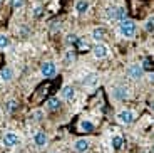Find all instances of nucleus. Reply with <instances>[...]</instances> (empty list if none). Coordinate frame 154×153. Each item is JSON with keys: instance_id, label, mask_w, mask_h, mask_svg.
<instances>
[{"instance_id": "nucleus-16", "label": "nucleus", "mask_w": 154, "mask_h": 153, "mask_svg": "<svg viewBox=\"0 0 154 153\" xmlns=\"http://www.w3.org/2000/svg\"><path fill=\"white\" fill-rule=\"evenodd\" d=\"M59 106H60V101H59V98H50V99L47 101V108H49L50 111L59 109Z\"/></svg>"}, {"instance_id": "nucleus-24", "label": "nucleus", "mask_w": 154, "mask_h": 153, "mask_svg": "<svg viewBox=\"0 0 154 153\" xmlns=\"http://www.w3.org/2000/svg\"><path fill=\"white\" fill-rule=\"evenodd\" d=\"M75 47H77V49H85V50H87V49H89V44L85 42V41H82L81 37H79V41H77Z\"/></svg>"}, {"instance_id": "nucleus-15", "label": "nucleus", "mask_w": 154, "mask_h": 153, "mask_svg": "<svg viewBox=\"0 0 154 153\" xmlns=\"http://www.w3.org/2000/svg\"><path fill=\"white\" fill-rule=\"evenodd\" d=\"M75 10H77V14H85L89 10V2L87 0H79L75 4Z\"/></svg>"}, {"instance_id": "nucleus-22", "label": "nucleus", "mask_w": 154, "mask_h": 153, "mask_svg": "<svg viewBox=\"0 0 154 153\" xmlns=\"http://www.w3.org/2000/svg\"><path fill=\"white\" fill-rule=\"evenodd\" d=\"M141 67H143L144 73H151V71H152V64H151V59H144V62L141 64Z\"/></svg>"}, {"instance_id": "nucleus-5", "label": "nucleus", "mask_w": 154, "mask_h": 153, "mask_svg": "<svg viewBox=\"0 0 154 153\" xmlns=\"http://www.w3.org/2000/svg\"><path fill=\"white\" fill-rule=\"evenodd\" d=\"M2 143H4L5 146H8V148H12V146H17V145L20 143V138L17 136L15 133L8 131V133L4 135V138H2Z\"/></svg>"}, {"instance_id": "nucleus-1", "label": "nucleus", "mask_w": 154, "mask_h": 153, "mask_svg": "<svg viewBox=\"0 0 154 153\" xmlns=\"http://www.w3.org/2000/svg\"><path fill=\"white\" fill-rule=\"evenodd\" d=\"M119 34L122 35V37H126V39H132L136 35V22L134 20H129V19L121 20Z\"/></svg>"}, {"instance_id": "nucleus-28", "label": "nucleus", "mask_w": 154, "mask_h": 153, "mask_svg": "<svg viewBox=\"0 0 154 153\" xmlns=\"http://www.w3.org/2000/svg\"><path fill=\"white\" fill-rule=\"evenodd\" d=\"M40 10H42V8H40V7H37V8H35V12H34V14H35V15H40Z\"/></svg>"}, {"instance_id": "nucleus-12", "label": "nucleus", "mask_w": 154, "mask_h": 153, "mask_svg": "<svg viewBox=\"0 0 154 153\" xmlns=\"http://www.w3.org/2000/svg\"><path fill=\"white\" fill-rule=\"evenodd\" d=\"M106 35H107V31H106L104 27H96V29L92 31V39L97 41V42H100Z\"/></svg>"}, {"instance_id": "nucleus-9", "label": "nucleus", "mask_w": 154, "mask_h": 153, "mask_svg": "<svg viewBox=\"0 0 154 153\" xmlns=\"http://www.w3.org/2000/svg\"><path fill=\"white\" fill-rule=\"evenodd\" d=\"M82 84L85 86V88H96L97 84H99V76H97L96 73H91L85 76V79L82 81Z\"/></svg>"}, {"instance_id": "nucleus-3", "label": "nucleus", "mask_w": 154, "mask_h": 153, "mask_svg": "<svg viewBox=\"0 0 154 153\" xmlns=\"http://www.w3.org/2000/svg\"><path fill=\"white\" fill-rule=\"evenodd\" d=\"M134 119H136V115H134V111H131V109H124L117 115V121L121 125H131Z\"/></svg>"}, {"instance_id": "nucleus-25", "label": "nucleus", "mask_w": 154, "mask_h": 153, "mask_svg": "<svg viewBox=\"0 0 154 153\" xmlns=\"http://www.w3.org/2000/svg\"><path fill=\"white\" fill-rule=\"evenodd\" d=\"M75 59V52L74 50H67V54H66V61L67 62H70V61H74Z\"/></svg>"}, {"instance_id": "nucleus-7", "label": "nucleus", "mask_w": 154, "mask_h": 153, "mask_svg": "<svg viewBox=\"0 0 154 153\" xmlns=\"http://www.w3.org/2000/svg\"><path fill=\"white\" fill-rule=\"evenodd\" d=\"M127 74H129L131 79H141L144 71H143V67H141V64H132V66L127 67Z\"/></svg>"}, {"instance_id": "nucleus-2", "label": "nucleus", "mask_w": 154, "mask_h": 153, "mask_svg": "<svg viewBox=\"0 0 154 153\" xmlns=\"http://www.w3.org/2000/svg\"><path fill=\"white\" fill-rule=\"evenodd\" d=\"M126 17V8L124 7H109L107 8V19L109 20H124Z\"/></svg>"}, {"instance_id": "nucleus-10", "label": "nucleus", "mask_w": 154, "mask_h": 153, "mask_svg": "<svg viewBox=\"0 0 154 153\" xmlns=\"http://www.w3.org/2000/svg\"><path fill=\"white\" fill-rule=\"evenodd\" d=\"M34 143L38 148H44V146L47 145V135L44 133V131H37V133L34 135Z\"/></svg>"}, {"instance_id": "nucleus-13", "label": "nucleus", "mask_w": 154, "mask_h": 153, "mask_svg": "<svg viewBox=\"0 0 154 153\" xmlns=\"http://www.w3.org/2000/svg\"><path fill=\"white\" fill-rule=\"evenodd\" d=\"M62 96H64V99H66V101L72 103L74 98H75V91H74L72 86H66V88L62 89Z\"/></svg>"}, {"instance_id": "nucleus-18", "label": "nucleus", "mask_w": 154, "mask_h": 153, "mask_svg": "<svg viewBox=\"0 0 154 153\" xmlns=\"http://www.w3.org/2000/svg\"><path fill=\"white\" fill-rule=\"evenodd\" d=\"M8 44H10V39H8V35L0 34V49H7Z\"/></svg>"}, {"instance_id": "nucleus-23", "label": "nucleus", "mask_w": 154, "mask_h": 153, "mask_svg": "<svg viewBox=\"0 0 154 153\" xmlns=\"http://www.w3.org/2000/svg\"><path fill=\"white\" fill-rule=\"evenodd\" d=\"M152 27H154V19H152V17H149V19L144 22V29H146L147 32H152Z\"/></svg>"}, {"instance_id": "nucleus-21", "label": "nucleus", "mask_w": 154, "mask_h": 153, "mask_svg": "<svg viewBox=\"0 0 154 153\" xmlns=\"http://www.w3.org/2000/svg\"><path fill=\"white\" fill-rule=\"evenodd\" d=\"M94 125L91 121H87V119H84V121H81V130L82 131H92Z\"/></svg>"}, {"instance_id": "nucleus-6", "label": "nucleus", "mask_w": 154, "mask_h": 153, "mask_svg": "<svg viewBox=\"0 0 154 153\" xmlns=\"http://www.w3.org/2000/svg\"><path fill=\"white\" fill-rule=\"evenodd\" d=\"M112 98L117 101H124L129 98V89L126 86H117V88L112 89Z\"/></svg>"}, {"instance_id": "nucleus-4", "label": "nucleus", "mask_w": 154, "mask_h": 153, "mask_svg": "<svg viewBox=\"0 0 154 153\" xmlns=\"http://www.w3.org/2000/svg\"><path fill=\"white\" fill-rule=\"evenodd\" d=\"M92 54H94V57H97V59H104L109 56V47L102 42H97L92 47Z\"/></svg>"}, {"instance_id": "nucleus-20", "label": "nucleus", "mask_w": 154, "mask_h": 153, "mask_svg": "<svg viewBox=\"0 0 154 153\" xmlns=\"http://www.w3.org/2000/svg\"><path fill=\"white\" fill-rule=\"evenodd\" d=\"M77 41H79V37H77L75 34H69L66 37V44H67V46H75Z\"/></svg>"}, {"instance_id": "nucleus-14", "label": "nucleus", "mask_w": 154, "mask_h": 153, "mask_svg": "<svg viewBox=\"0 0 154 153\" xmlns=\"http://www.w3.org/2000/svg\"><path fill=\"white\" fill-rule=\"evenodd\" d=\"M74 148H75V151L79 153H84L89 150V142L87 140H84V138H81V140H77L75 143H74Z\"/></svg>"}, {"instance_id": "nucleus-27", "label": "nucleus", "mask_w": 154, "mask_h": 153, "mask_svg": "<svg viewBox=\"0 0 154 153\" xmlns=\"http://www.w3.org/2000/svg\"><path fill=\"white\" fill-rule=\"evenodd\" d=\"M34 116H35V119H42V113H40V111H37Z\"/></svg>"}, {"instance_id": "nucleus-11", "label": "nucleus", "mask_w": 154, "mask_h": 153, "mask_svg": "<svg viewBox=\"0 0 154 153\" xmlns=\"http://www.w3.org/2000/svg\"><path fill=\"white\" fill-rule=\"evenodd\" d=\"M14 76H15V73H14V69H12V67H4L2 71H0V79L5 81V83L12 81V79H14Z\"/></svg>"}, {"instance_id": "nucleus-19", "label": "nucleus", "mask_w": 154, "mask_h": 153, "mask_svg": "<svg viewBox=\"0 0 154 153\" xmlns=\"http://www.w3.org/2000/svg\"><path fill=\"white\" fill-rule=\"evenodd\" d=\"M15 109H17V101H14V99L7 101V104H5V111H7V113H14Z\"/></svg>"}, {"instance_id": "nucleus-26", "label": "nucleus", "mask_w": 154, "mask_h": 153, "mask_svg": "<svg viewBox=\"0 0 154 153\" xmlns=\"http://www.w3.org/2000/svg\"><path fill=\"white\" fill-rule=\"evenodd\" d=\"M12 7H14V8L23 7V0H12Z\"/></svg>"}, {"instance_id": "nucleus-29", "label": "nucleus", "mask_w": 154, "mask_h": 153, "mask_svg": "<svg viewBox=\"0 0 154 153\" xmlns=\"http://www.w3.org/2000/svg\"><path fill=\"white\" fill-rule=\"evenodd\" d=\"M0 2H2V0H0Z\"/></svg>"}, {"instance_id": "nucleus-17", "label": "nucleus", "mask_w": 154, "mask_h": 153, "mask_svg": "<svg viewBox=\"0 0 154 153\" xmlns=\"http://www.w3.org/2000/svg\"><path fill=\"white\" fill-rule=\"evenodd\" d=\"M112 143V148L114 150H121V146H122V136H119V135H114L111 140Z\"/></svg>"}, {"instance_id": "nucleus-8", "label": "nucleus", "mask_w": 154, "mask_h": 153, "mask_svg": "<svg viewBox=\"0 0 154 153\" xmlns=\"http://www.w3.org/2000/svg\"><path fill=\"white\" fill-rule=\"evenodd\" d=\"M55 64L54 62H44L42 66H40V73H42L44 77H52L55 74Z\"/></svg>"}]
</instances>
